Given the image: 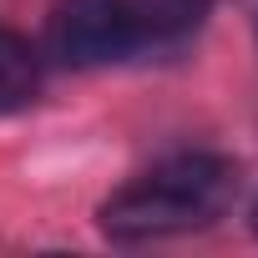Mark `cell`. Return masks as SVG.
I'll return each mask as SVG.
<instances>
[{"label": "cell", "instance_id": "cell-1", "mask_svg": "<svg viewBox=\"0 0 258 258\" xmlns=\"http://www.w3.org/2000/svg\"><path fill=\"white\" fill-rule=\"evenodd\" d=\"M238 187V172L223 157H167L137 182H126L106 208H101V233L116 243H147V238H172L208 228Z\"/></svg>", "mask_w": 258, "mask_h": 258}, {"label": "cell", "instance_id": "cell-4", "mask_svg": "<svg viewBox=\"0 0 258 258\" xmlns=\"http://www.w3.org/2000/svg\"><path fill=\"white\" fill-rule=\"evenodd\" d=\"M253 233H258V203H253Z\"/></svg>", "mask_w": 258, "mask_h": 258}, {"label": "cell", "instance_id": "cell-3", "mask_svg": "<svg viewBox=\"0 0 258 258\" xmlns=\"http://www.w3.org/2000/svg\"><path fill=\"white\" fill-rule=\"evenodd\" d=\"M36 86H41V61H36V51H31L21 36L0 31V111L26 106V101L36 96Z\"/></svg>", "mask_w": 258, "mask_h": 258}, {"label": "cell", "instance_id": "cell-2", "mask_svg": "<svg viewBox=\"0 0 258 258\" xmlns=\"http://www.w3.org/2000/svg\"><path fill=\"white\" fill-rule=\"evenodd\" d=\"M152 41L142 0H61L51 16V56L66 66H106Z\"/></svg>", "mask_w": 258, "mask_h": 258}]
</instances>
